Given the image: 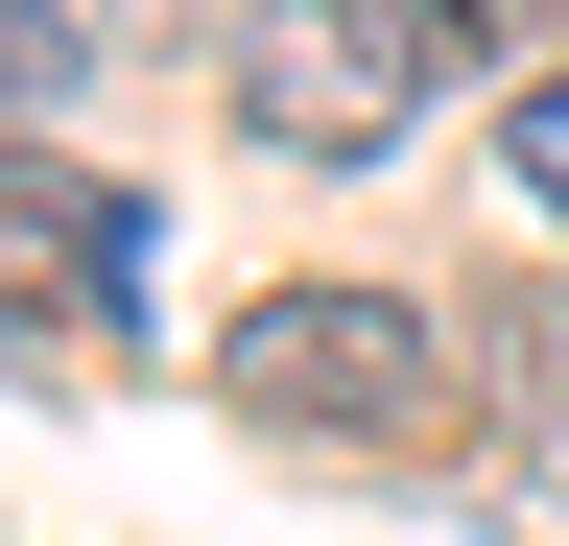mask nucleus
I'll use <instances>...</instances> for the list:
<instances>
[{
    "mask_svg": "<svg viewBox=\"0 0 569 546\" xmlns=\"http://www.w3.org/2000/svg\"><path fill=\"white\" fill-rule=\"evenodd\" d=\"M119 261H142V215H119V190H71V167H0V332H71V309L119 332Z\"/></svg>",
    "mask_w": 569,
    "mask_h": 546,
    "instance_id": "nucleus-3",
    "label": "nucleus"
},
{
    "mask_svg": "<svg viewBox=\"0 0 569 546\" xmlns=\"http://www.w3.org/2000/svg\"><path fill=\"white\" fill-rule=\"evenodd\" d=\"M427 72H451L427 0H261V24H238V119H261V143H309V167H380Z\"/></svg>",
    "mask_w": 569,
    "mask_h": 546,
    "instance_id": "nucleus-2",
    "label": "nucleus"
},
{
    "mask_svg": "<svg viewBox=\"0 0 569 546\" xmlns=\"http://www.w3.org/2000/svg\"><path fill=\"white\" fill-rule=\"evenodd\" d=\"M498 167H522V190H546V238H569V72H522V96H498Z\"/></svg>",
    "mask_w": 569,
    "mask_h": 546,
    "instance_id": "nucleus-5",
    "label": "nucleus"
},
{
    "mask_svg": "<svg viewBox=\"0 0 569 546\" xmlns=\"http://www.w3.org/2000/svg\"><path fill=\"white\" fill-rule=\"evenodd\" d=\"M71 72H96V24H71V0H0V119H48Z\"/></svg>",
    "mask_w": 569,
    "mask_h": 546,
    "instance_id": "nucleus-4",
    "label": "nucleus"
},
{
    "mask_svg": "<svg viewBox=\"0 0 569 546\" xmlns=\"http://www.w3.org/2000/svg\"><path fill=\"white\" fill-rule=\"evenodd\" d=\"M213 380H238L261 428H309V451H427V404H451V332H427L403 286H261L238 332H213Z\"/></svg>",
    "mask_w": 569,
    "mask_h": 546,
    "instance_id": "nucleus-1",
    "label": "nucleus"
}]
</instances>
